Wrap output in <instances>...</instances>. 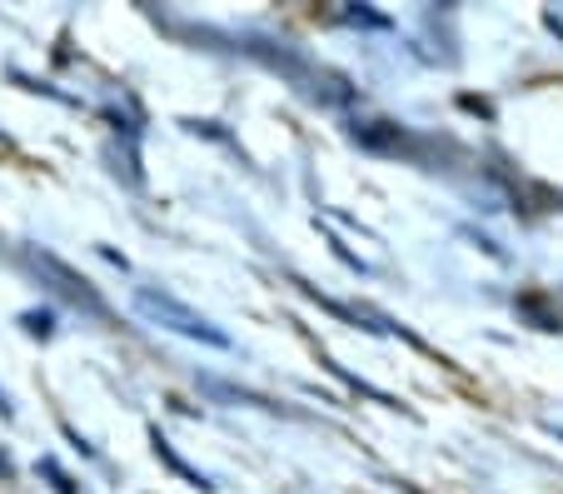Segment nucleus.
<instances>
[{
    "label": "nucleus",
    "mask_w": 563,
    "mask_h": 494,
    "mask_svg": "<svg viewBox=\"0 0 563 494\" xmlns=\"http://www.w3.org/2000/svg\"><path fill=\"white\" fill-rule=\"evenodd\" d=\"M130 305H135L140 320L159 325V330L180 334V340H195V344H210V350H230V334L220 330V325L210 320V315H200L195 305H185L180 295L170 290H155V285H135V295H130Z\"/></svg>",
    "instance_id": "obj_1"
},
{
    "label": "nucleus",
    "mask_w": 563,
    "mask_h": 494,
    "mask_svg": "<svg viewBox=\"0 0 563 494\" xmlns=\"http://www.w3.org/2000/svg\"><path fill=\"white\" fill-rule=\"evenodd\" d=\"M21 265L31 270L35 279H41L45 290H55L65 305H75L80 315H90V320H106V315H110V305L96 295V285H90V279H80L60 255H51V250L25 245V250H21Z\"/></svg>",
    "instance_id": "obj_2"
},
{
    "label": "nucleus",
    "mask_w": 563,
    "mask_h": 494,
    "mask_svg": "<svg viewBox=\"0 0 563 494\" xmlns=\"http://www.w3.org/2000/svg\"><path fill=\"white\" fill-rule=\"evenodd\" d=\"M150 450H155V460H165V464H170V470H175V474H180V480H190V484H195V490H214V480H210V474H200V470H195V464H190V460H185V454H180V450H175V444H170V435H159V430H150Z\"/></svg>",
    "instance_id": "obj_3"
},
{
    "label": "nucleus",
    "mask_w": 563,
    "mask_h": 494,
    "mask_svg": "<svg viewBox=\"0 0 563 494\" xmlns=\"http://www.w3.org/2000/svg\"><path fill=\"white\" fill-rule=\"evenodd\" d=\"M21 325H25L31 334H41V340H51V334H55V310H25Z\"/></svg>",
    "instance_id": "obj_4"
},
{
    "label": "nucleus",
    "mask_w": 563,
    "mask_h": 494,
    "mask_svg": "<svg viewBox=\"0 0 563 494\" xmlns=\"http://www.w3.org/2000/svg\"><path fill=\"white\" fill-rule=\"evenodd\" d=\"M35 470H41V474H45V480H51V484H55V494H75L70 474H65V470H60V464H55V460H41V464H35Z\"/></svg>",
    "instance_id": "obj_5"
},
{
    "label": "nucleus",
    "mask_w": 563,
    "mask_h": 494,
    "mask_svg": "<svg viewBox=\"0 0 563 494\" xmlns=\"http://www.w3.org/2000/svg\"><path fill=\"white\" fill-rule=\"evenodd\" d=\"M0 474H5V480L15 474V464H11V454H5V450H0Z\"/></svg>",
    "instance_id": "obj_6"
},
{
    "label": "nucleus",
    "mask_w": 563,
    "mask_h": 494,
    "mask_svg": "<svg viewBox=\"0 0 563 494\" xmlns=\"http://www.w3.org/2000/svg\"><path fill=\"white\" fill-rule=\"evenodd\" d=\"M0 415H5V419L15 415V409H11V395H5V389H0Z\"/></svg>",
    "instance_id": "obj_7"
}]
</instances>
